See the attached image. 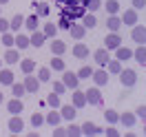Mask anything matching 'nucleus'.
<instances>
[{
    "instance_id": "13d9d810",
    "label": "nucleus",
    "mask_w": 146,
    "mask_h": 137,
    "mask_svg": "<svg viewBox=\"0 0 146 137\" xmlns=\"http://www.w3.org/2000/svg\"><path fill=\"white\" fill-rule=\"evenodd\" d=\"M0 16H2V5H0Z\"/></svg>"
},
{
    "instance_id": "ddd939ff",
    "label": "nucleus",
    "mask_w": 146,
    "mask_h": 137,
    "mask_svg": "<svg viewBox=\"0 0 146 137\" xmlns=\"http://www.w3.org/2000/svg\"><path fill=\"white\" fill-rule=\"evenodd\" d=\"M82 135H86V137H93V135H104V128L95 126L93 122H84V124H82Z\"/></svg>"
},
{
    "instance_id": "5701e85b",
    "label": "nucleus",
    "mask_w": 146,
    "mask_h": 137,
    "mask_svg": "<svg viewBox=\"0 0 146 137\" xmlns=\"http://www.w3.org/2000/svg\"><path fill=\"white\" fill-rule=\"evenodd\" d=\"M29 40H31V46H36V49H40V46L44 44V40H46V36L42 33V31H31V36H29Z\"/></svg>"
},
{
    "instance_id": "58836bf2",
    "label": "nucleus",
    "mask_w": 146,
    "mask_h": 137,
    "mask_svg": "<svg viewBox=\"0 0 146 137\" xmlns=\"http://www.w3.org/2000/svg\"><path fill=\"white\" fill-rule=\"evenodd\" d=\"M2 44L7 46V49H9V46H16V33H13V31H5V33H2Z\"/></svg>"
},
{
    "instance_id": "20e7f679",
    "label": "nucleus",
    "mask_w": 146,
    "mask_h": 137,
    "mask_svg": "<svg viewBox=\"0 0 146 137\" xmlns=\"http://www.w3.org/2000/svg\"><path fill=\"white\" fill-rule=\"evenodd\" d=\"M62 82L66 84L69 91H75L78 84H80V77H78V73H73V71H66V69H64V71H62Z\"/></svg>"
},
{
    "instance_id": "a19ab883",
    "label": "nucleus",
    "mask_w": 146,
    "mask_h": 137,
    "mask_svg": "<svg viewBox=\"0 0 146 137\" xmlns=\"http://www.w3.org/2000/svg\"><path fill=\"white\" fill-rule=\"evenodd\" d=\"M38 22H40V20H38V13H31L29 18H25V27H27L29 31H36V29H38Z\"/></svg>"
},
{
    "instance_id": "f8f14e48",
    "label": "nucleus",
    "mask_w": 146,
    "mask_h": 137,
    "mask_svg": "<svg viewBox=\"0 0 146 137\" xmlns=\"http://www.w3.org/2000/svg\"><path fill=\"white\" fill-rule=\"evenodd\" d=\"M9 133H13V135H20L22 133V128H25V122H22V117L20 115H11V119H9Z\"/></svg>"
},
{
    "instance_id": "4468645a",
    "label": "nucleus",
    "mask_w": 146,
    "mask_h": 137,
    "mask_svg": "<svg viewBox=\"0 0 146 137\" xmlns=\"http://www.w3.org/2000/svg\"><path fill=\"white\" fill-rule=\"evenodd\" d=\"M22 109H25L22 97H11V100L7 102V111H9L11 115H20V113H22Z\"/></svg>"
},
{
    "instance_id": "cd10ccee",
    "label": "nucleus",
    "mask_w": 146,
    "mask_h": 137,
    "mask_svg": "<svg viewBox=\"0 0 146 137\" xmlns=\"http://www.w3.org/2000/svg\"><path fill=\"white\" fill-rule=\"evenodd\" d=\"M49 66H51V71H58V73H62L64 69H66V64H64V60L60 55H53L51 62H49Z\"/></svg>"
},
{
    "instance_id": "f3484780",
    "label": "nucleus",
    "mask_w": 146,
    "mask_h": 137,
    "mask_svg": "<svg viewBox=\"0 0 146 137\" xmlns=\"http://www.w3.org/2000/svg\"><path fill=\"white\" fill-rule=\"evenodd\" d=\"M5 62H7V64H18L20 62V49L9 46V49L5 51Z\"/></svg>"
},
{
    "instance_id": "72a5a7b5",
    "label": "nucleus",
    "mask_w": 146,
    "mask_h": 137,
    "mask_svg": "<svg viewBox=\"0 0 146 137\" xmlns=\"http://www.w3.org/2000/svg\"><path fill=\"white\" fill-rule=\"evenodd\" d=\"M106 69H109V73L119 75V71H122L124 66H122V62H119L117 58H111V60H109V64H106Z\"/></svg>"
},
{
    "instance_id": "864d4df0",
    "label": "nucleus",
    "mask_w": 146,
    "mask_h": 137,
    "mask_svg": "<svg viewBox=\"0 0 146 137\" xmlns=\"http://www.w3.org/2000/svg\"><path fill=\"white\" fill-rule=\"evenodd\" d=\"M75 2H78V0H64V7H66V5H75Z\"/></svg>"
},
{
    "instance_id": "b1692460",
    "label": "nucleus",
    "mask_w": 146,
    "mask_h": 137,
    "mask_svg": "<svg viewBox=\"0 0 146 137\" xmlns=\"http://www.w3.org/2000/svg\"><path fill=\"white\" fill-rule=\"evenodd\" d=\"M91 53L89 51V46L84 44V42H78V44H73V58H80V60H84L86 55Z\"/></svg>"
},
{
    "instance_id": "8fccbe9b",
    "label": "nucleus",
    "mask_w": 146,
    "mask_h": 137,
    "mask_svg": "<svg viewBox=\"0 0 146 137\" xmlns=\"http://www.w3.org/2000/svg\"><path fill=\"white\" fill-rule=\"evenodd\" d=\"M135 115H137V119H142V122H146V104H142V106H137V109H135Z\"/></svg>"
},
{
    "instance_id": "bf43d9fd",
    "label": "nucleus",
    "mask_w": 146,
    "mask_h": 137,
    "mask_svg": "<svg viewBox=\"0 0 146 137\" xmlns=\"http://www.w3.org/2000/svg\"><path fill=\"white\" fill-rule=\"evenodd\" d=\"M0 69H2V60H0Z\"/></svg>"
},
{
    "instance_id": "aec40b11",
    "label": "nucleus",
    "mask_w": 146,
    "mask_h": 137,
    "mask_svg": "<svg viewBox=\"0 0 146 137\" xmlns=\"http://www.w3.org/2000/svg\"><path fill=\"white\" fill-rule=\"evenodd\" d=\"M36 60H31V58H25V60H20V71L25 75H29V73H36Z\"/></svg>"
},
{
    "instance_id": "79ce46f5",
    "label": "nucleus",
    "mask_w": 146,
    "mask_h": 137,
    "mask_svg": "<svg viewBox=\"0 0 146 137\" xmlns=\"http://www.w3.org/2000/svg\"><path fill=\"white\" fill-rule=\"evenodd\" d=\"M44 124H46V119H44L42 113H33V115H31V126L40 128V126H44Z\"/></svg>"
},
{
    "instance_id": "f257e3e1",
    "label": "nucleus",
    "mask_w": 146,
    "mask_h": 137,
    "mask_svg": "<svg viewBox=\"0 0 146 137\" xmlns=\"http://www.w3.org/2000/svg\"><path fill=\"white\" fill-rule=\"evenodd\" d=\"M119 84H122L124 89L135 86L137 84V73L133 71V69H122V71H119Z\"/></svg>"
},
{
    "instance_id": "2f4dec72",
    "label": "nucleus",
    "mask_w": 146,
    "mask_h": 137,
    "mask_svg": "<svg viewBox=\"0 0 146 137\" xmlns=\"http://www.w3.org/2000/svg\"><path fill=\"white\" fill-rule=\"evenodd\" d=\"M22 27H25V16H22V13H16V16L11 18V31L18 33Z\"/></svg>"
},
{
    "instance_id": "6ab92c4d",
    "label": "nucleus",
    "mask_w": 146,
    "mask_h": 137,
    "mask_svg": "<svg viewBox=\"0 0 146 137\" xmlns=\"http://www.w3.org/2000/svg\"><path fill=\"white\" fill-rule=\"evenodd\" d=\"M73 93V100H71V104L75 106V109H84L86 106V95H84V91H71Z\"/></svg>"
},
{
    "instance_id": "dca6fc26",
    "label": "nucleus",
    "mask_w": 146,
    "mask_h": 137,
    "mask_svg": "<svg viewBox=\"0 0 146 137\" xmlns=\"http://www.w3.org/2000/svg\"><path fill=\"white\" fill-rule=\"evenodd\" d=\"M44 119H46V126H58V124L62 122V113H60L58 109H51L44 115Z\"/></svg>"
},
{
    "instance_id": "c03bdc74",
    "label": "nucleus",
    "mask_w": 146,
    "mask_h": 137,
    "mask_svg": "<svg viewBox=\"0 0 146 137\" xmlns=\"http://www.w3.org/2000/svg\"><path fill=\"white\" fill-rule=\"evenodd\" d=\"M104 135H106V137H119L122 133H119L117 128H115V124H109V126L104 128Z\"/></svg>"
},
{
    "instance_id": "f03ea898",
    "label": "nucleus",
    "mask_w": 146,
    "mask_h": 137,
    "mask_svg": "<svg viewBox=\"0 0 146 137\" xmlns=\"http://www.w3.org/2000/svg\"><path fill=\"white\" fill-rule=\"evenodd\" d=\"M84 95H86V104H91V106H102V104H104V97H102L100 86L86 89V91H84Z\"/></svg>"
},
{
    "instance_id": "7ed1b4c3",
    "label": "nucleus",
    "mask_w": 146,
    "mask_h": 137,
    "mask_svg": "<svg viewBox=\"0 0 146 137\" xmlns=\"http://www.w3.org/2000/svg\"><path fill=\"white\" fill-rule=\"evenodd\" d=\"M109 71H106V69H104V66H100V69H93V84H95V86H106V84H109Z\"/></svg>"
},
{
    "instance_id": "412c9836",
    "label": "nucleus",
    "mask_w": 146,
    "mask_h": 137,
    "mask_svg": "<svg viewBox=\"0 0 146 137\" xmlns=\"http://www.w3.org/2000/svg\"><path fill=\"white\" fill-rule=\"evenodd\" d=\"M122 27H124V24H122V18H119L117 13H113V16L106 18V29H109V31H119Z\"/></svg>"
},
{
    "instance_id": "9d476101",
    "label": "nucleus",
    "mask_w": 146,
    "mask_h": 137,
    "mask_svg": "<svg viewBox=\"0 0 146 137\" xmlns=\"http://www.w3.org/2000/svg\"><path fill=\"white\" fill-rule=\"evenodd\" d=\"M119 18H122V24H124V27H135L137 24V9L131 7V9H126Z\"/></svg>"
},
{
    "instance_id": "473e14b6",
    "label": "nucleus",
    "mask_w": 146,
    "mask_h": 137,
    "mask_svg": "<svg viewBox=\"0 0 146 137\" xmlns=\"http://www.w3.org/2000/svg\"><path fill=\"white\" fill-rule=\"evenodd\" d=\"M46 106H51V109H60L62 106V102H60V95L55 91H51L49 95H46Z\"/></svg>"
},
{
    "instance_id": "4be33fe9",
    "label": "nucleus",
    "mask_w": 146,
    "mask_h": 137,
    "mask_svg": "<svg viewBox=\"0 0 146 137\" xmlns=\"http://www.w3.org/2000/svg\"><path fill=\"white\" fill-rule=\"evenodd\" d=\"M119 124H122V126H126V128L135 126V124H137V115L126 111V113H122V115H119Z\"/></svg>"
},
{
    "instance_id": "423d86ee",
    "label": "nucleus",
    "mask_w": 146,
    "mask_h": 137,
    "mask_svg": "<svg viewBox=\"0 0 146 137\" xmlns=\"http://www.w3.org/2000/svg\"><path fill=\"white\" fill-rule=\"evenodd\" d=\"M111 51L106 49V46H102V49H98V51H93V60H95V64L98 66H106L109 64V60H111Z\"/></svg>"
},
{
    "instance_id": "7c9ffc66",
    "label": "nucleus",
    "mask_w": 146,
    "mask_h": 137,
    "mask_svg": "<svg viewBox=\"0 0 146 137\" xmlns=\"http://www.w3.org/2000/svg\"><path fill=\"white\" fill-rule=\"evenodd\" d=\"M27 46H31V40H29V36H25V33H16V49H27Z\"/></svg>"
},
{
    "instance_id": "bb28decb",
    "label": "nucleus",
    "mask_w": 146,
    "mask_h": 137,
    "mask_svg": "<svg viewBox=\"0 0 146 137\" xmlns=\"http://www.w3.org/2000/svg\"><path fill=\"white\" fill-rule=\"evenodd\" d=\"M133 58L137 60V64L146 66V44H137V49L133 51Z\"/></svg>"
},
{
    "instance_id": "4d7b16f0",
    "label": "nucleus",
    "mask_w": 146,
    "mask_h": 137,
    "mask_svg": "<svg viewBox=\"0 0 146 137\" xmlns=\"http://www.w3.org/2000/svg\"><path fill=\"white\" fill-rule=\"evenodd\" d=\"M144 135H146V122H144Z\"/></svg>"
},
{
    "instance_id": "393cba45",
    "label": "nucleus",
    "mask_w": 146,
    "mask_h": 137,
    "mask_svg": "<svg viewBox=\"0 0 146 137\" xmlns=\"http://www.w3.org/2000/svg\"><path fill=\"white\" fill-rule=\"evenodd\" d=\"M115 58H117L119 62H126V60H131V58H133V51H131V49H128V46H117V49H115Z\"/></svg>"
},
{
    "instance_id": "5fc2aeb1",
    "label": "nucleus",
    "mask_w": 146,
    "mask_h": 137,
    "mask_svg": "<svg viewBox=\"0 0 146 137\" xmlns=\"http://www.w3.org/2000/svg\"><path fill=\"white\" fill-rule=\"evenodd\" d=\"M2 102H5V95H2V91H0V106H2Z\"/></svg>"
},
{
    "instance_id": "6e6d98bb",
    "label": "nucleus",
    "mask_w": 146,
    "mask_h": 137,
    "mask_svg": "<svg viewBox=\"0 0 146 137\" xmlns=\"http://www.w3.org/2000/svg\"><path fill=\"white\" fill-rule=\"evenodd\" d=\"M7 2H9V0H0V5H7Z\"/></svg>"
},
{
    "instance_id": "603ef678",
    "label": "nucleus",
    "mask_w": 146,
    "mask_h": 137,
    "mask_svg": "<svg viewBox=\"0 0 146 137\" xmlns=\"http://www.w3.org/2000/svg\"><path fill=\"white\" fill-rule=\"evenodd\" d=\"M131 5H133V9L139 11V9H144V7H146V0H131Z\"/></svg>"
},
{
    "instance_id": "a18cd8bd",
    "label": "nucleus",
    "mask_w": 146,
    "mask_h": 137,
    "mask_svg": "<svg viewBox=\"0 0 146 137\" xmlns=\"http://www.w3.org/2000/svg\"><path fill=\"white\" fill-rule=\"evenodd\" d=\"M66 133H69V137H80L82 135V126H73V122H71V126H66Z\"/></svg>"
},
{
    "instance_id": "de8ad7c7",
    "label": "nucleus",
    "mask_w": 146,
    "mask_h": 137,
    "mask_svg": "<svg viewBox=\"0 0 146 137\" xmlns=\"http://www.w3.org/2000/svg\"><path fill=\"white\" fill-rule=\"evenodd\" d=\"M53 91L58 93V95H62V93H66L69 89H66V84H64L62 80H58V82H53Z\"/></svg>"
},
{
    "instance_id": "4c0bfd02",
    "label": "nucleus",
    "mask_w": 146,
    "mask_h": 137,
    "mask_svg": "<svg viewBox=\"0 0 146 137\" xmlns=\"http://www.w3.org/2000/svg\"><path fill=\"white\" fill-rule=\"evenodd\" d=\"M84 7H86V11H91V13H95V11L102 7V0H80Z\"/></svg>"
},
{
    "instance_id": "e433bc0d",
    "label": "nucleus",
    "mask_w": 146,
    "mask_h": 137,
    "mask_svg": "<svg viewBox=\"0 0 146 137\" xmlns=\"http://www.w3.org/2000/svg\"><path fill=\"white\" fill-rule=\"evenodd\" d=\"M82 24H84L86 29H95V24H98V18L93 16L91 11H86V13H84V18H82Z\"/></svg>"
},
{
    "instance_id": "f704fd0d",
    "label": "nucleus",
    "mask_w": 146,
    "mask_h": 137,
    "mask_svg": "<svg viewBox=\"0 0 146 137\" xmlns=\"http://www.w3.org/2000/svg\"><path fill=\"white\" fill-rule=\"evenodd\" d=\"M104 119H106V124H119V113L113 109H106L104 111Z\"/></svg>"
},
{
    "instance_id": "0eeeda50",
    "label": "nucleus",
    "mask_w": 146,
    "mask_h": 137,
    "mask_svg": "<svg viewBox=\"0 0 146 137\" xmlns=\"http://www.w3.org/2000/svg\"><path fill=\"white\" fill-rule=\"evenodd\" d=\"M131 38L135 40L137 44H146V27H144V24L131 27Z\"/></svg>"
},
{
    "instance_id": "6e6552de",
    "label": "nucleus",
    "mask_w": 146,
    "mask_h": 137,
    "mask_svg": "<svg viewBox=\"0 0 146 137\" xmlns=\"http://www.w3.org/2000/svg\"><path fill=\"white\" fill-rule=\"evenodd\" d=\"M40 80H38V75H33V73H29V75H25V89H27V93H38L40 91Z\"/></svg>"
},
{
    "instance_id": "c756f323",
    "label": "nucleus",
    "mask_w": 146,
    "mask_h": 137,
    "mask_svg": "<svg viewBox=\"0 0 146 137\" xmlns=\"http://www.w3.org/2000/svg\"><path fill=\"white\" fill-rule=\"evenodd\" d=\"M58 31H60V27H58L55 22H44V27H42V33H44L46 38H55Z\"/></svg>"
},
{
    "instance_id": "a211bd4d",
    "label": "nucleus",
    "mask_w": 146,
    "mask_h": 137,
    "mask_svg": "<svg viewBox=\"0 0 146 137\" xmlns=\"http://www.w3.org/2000/svg\"><path fill=\"white\" fill-rule=\"evenodd\" d=\"M60 113H62V119H64V122H73L75 115H78V111H75L73 104H64V106H60Z\"/></svg>"
},
{
    "instance_id": "49530a36",
    "label": "nucleus",
    "mask_w": 146,
    "mask_h": 137,
    "mask_svg": "<svg viewBox=\"0 0 146 137\" xmlns=\"http://www.w3.org/2000/svg\"><path fill=\"white\" fill-rule=\"evenodd\" d=\"M91 75H93L91 66H82V69L78 71V77H80V80H86V77H91Z\"/></svg>"
},
{
    "instance_id": "a878e982",
    "label": "nucleus",
    "mask_w": 146,
    "mask_h": 137,
    "mask_svg": "<svg viewBox=\"0 0 146 137\" xmlns=\"http://www.w3.org/2000/svg\"><path fill=\"white\" fill-rule=\"evenodd\" d=\"M51 53H53V55H64V53H66V42H64V40H55V38H53V42H51Z\"/></svg>"
},
{
    "instance_id": "1a4fd4ad",
    "label": "nucleus",
    "mask_w": 146,
    "mask_h": 137,
    "mask_svg": "<svg viewBox=\"0 0 146 137\" xmlns=\"http://www.w3.org/2000/svg\"><path fill=\"white\" fill-rule=\"evenodd\" d=\"M66 11L73 16V20H82V18H84V13H86V7H84L82 2L78 0L75 5H66Z\"/></svg>"
},
{
    "instance_id": "9b49d317",
    "label": "nucleus",
    "mask_w": 146,
    "mask_h": 137,
    "mask_svg": "<svg viewBox=\"0 0 146 137\" xmlns=\"http://www.w3.org/2000/svg\"><path fill=\"white\" fill-rule=\"evenodd\" d=\"M86 31H89V29L84 27L82 22H73L71 27H69V36L75 38V40H82V38L86 36Z\"/></svg>"
},
{
    "instance_id": "2eb2a0df",
    "label": "nucleus",
    "mask_w": 146,
    "mask_h": 137,
    "mask_svg": "<svg viewBox=\"0 0 146 137\" xmlns=\"http://www.w3.org/2000/svg\"><path fill=\"white\" fill-rule=\"evenodd\" d=\"M16 82V75L11 69H0V86H11Z\"/></svg>"
},
{
    "instance_id": "3c124183",
    "label": "nucleus",
    "mask_w": 146,
    "mask_h": 137,
    "mask_svg": "<svg viewBox=\"0 0 146 137\" xmlns=\"http://www.w3.org/2000/svg\"><path fill=\"white\" fill-rule=\"evenodd\" d=\"M5 31H11V20H5L0 16V33H5Z\"/></svg>"
},
{
    "instance_id": "39448f33",
    "label": "nucleus",
    "mask_w": 146,
    "mask_h": 137,
    "mask_svg": "<svg viewBox=\"0 0 146 137\" xmlns=\"http://www.w3.org/2000/svg\"><path fill=\"white\" fill-rule=\"evenodd\" d=\"M104 46H106L109 51H115L117 46H122V36H119L117 31H111L109 36L104 38Z\"/></svg>"
},
{
    "instance_id": "37998d69",
    "label": "nucleus",
    "mask_w": 146,
    "mask_h": 137,
    "mask_svg": "<svg viewBox=\"0 0 146 137\" xmlns=\"http://www.w3.org/2000/svg\"><path fill=\"white\" fill-rule=\"evenodd\" d=\"M104 7H106V13H109V16L119 13V2H117V0H109V2H104Z\"/></svg>"
},
{
    "instance_id": "c85d7f7f",
    "label": "nucleus",
    "mask_w": 146,
    "mask_h": 137,
    "mask_svg": "<svg viewBox=\"0 0 146 137\" xmlns=\"http://www.w3.org/2000/svg\"><path fill=\"white\" fill-rule=\"evenodd\" d=\"M33 9H36V13H38V18H46L49 13H51V9H49V5L46 2H33Z\"/></svg>"
},
{
    "instance_id": "09e8293b",
    "label": "nucleus",
    "mask_w": 146,
    "mask_h": 137,
    "mask_svg": "<svg viewBox=\"0 0 146 137\" xmlns=\"http://www.w3.org/2000/svg\"><path fill=\"white\" fill-rule=\"evenodd\" d=\"M53 137H69V133H66V128L58 124V126H53Z\"/></svg>"
},
{
    "instance_id": "ea45409f",
    "label": "nucleus",
    "mask_w": 146,
    "mask_h": 137,
    "mask_svg": "<svg viewBox=\"0 0 146 137\" xmlns=\"http://www.w3.org/2000/svg\"><path fill=\"white\" fill-rule=\"evenodd\" d=\"M38 80L40 82H49L51 80V66H40L38 69Z\"/></svg>"
},
{
    "instance_id": "c9c22d12",
    "label": "nucleus",
    "mask_w": 146,
    "mask_h": 137,
    "mask_svg": "<svg viewBox=\"0 0 146 137\" xmlns=\"http://www.w3.org/2000/svg\"><path fill=\"white\" fill-rule=\"evenodd\" d=\"M25 93H27L25 82H13V84H11V95H13V97H22Z\"/></svg>"
}]
</instances>
